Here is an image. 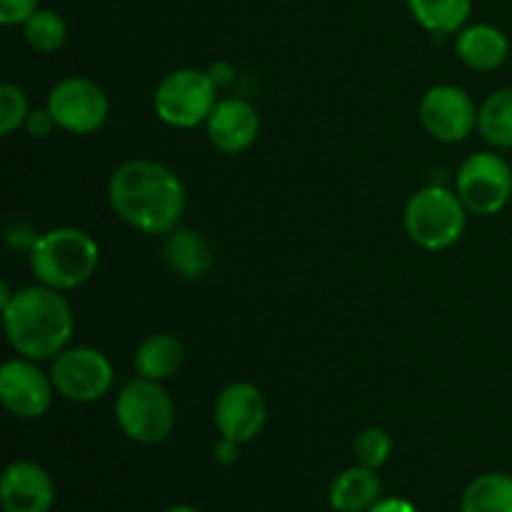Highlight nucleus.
Returning a JSON list of instances; mask_svg holds the SVG:
<instances>
[{
  "instance_id": "25",
  "label": "nucleus",
  "mask_w": 512,
  "mask_h": 512,
  "mask_svg": "<svg viewBox=\"0 0 512 512\" xmlns=\"http://www.w3.org/2000/svg\"><path fill=\"white\" fill-rule=\"evenodd\" d=\"M38 8V0H0V23L23 25Z\"/></svg>"
},
{
  "instance_id": "12",
  "label": "nucleus",
  "mask_w": 512,
  "mask_h": 512,
  "mask_svg": "<svg viewBox=\"0 0 512 512\" xmlns=\"http://www.w3.org/2000/svg\"><path fill=\"white\" fill-rule=\"evenodd\" d=\"M268 420V403L258 385L230 383L215 400V428L220 438L245 445L260 435Z\"/></svg>"
},
{
  "instance_id": "15",
  "label": "nucleus",
  "mask_w": 512,
  "mask_h": 512,
  "mask_svg": "<svg viewBox=\"0 0 512 512\" xmlns=\"http://www.w3.org/2000/svg\"><path fill=\"white\" fill-rule=\"evenodd\" d=\"M163 260L178 278L200 280L213 268V248L195 230L175 228L163 240Z\"/></svg>"
},
{
  "instance_id": "28",
  "label": "nucleus",
  "mask_w": 512,
  "mask_h": 512,
  "mask_svg": "<svg viewBox=\"0 0 512 512\" xmlns=\"http://www.w3.org/2000/svg\"><path fill=\"white\" fill-rule=\"evenodd\" d=\"M240 458V443L228 438H220V443L215 445V463L218 465H233Z\"/></svg>"
},
{
  "instance_id": "10",
  "label": "nucleus",
  "mask_w": 512,
  "mask_h": 512,
  "mask_svg": "<svg viewBox=\"0 0 512 512\" xmlns=\"http://www.w3.org/2000/svg\"><path fill=\"white\" fill-rule=\"evenodd\" d=\"M478 110L458 85H435L420 100V123L440 143H460L478 128Z\"/></svg>"
},
{
  "instance_id": "7",
  "label": "nucleus",
  "mask_w": 512,
  "mask_h": 512,
  "mask_svg": "<svg viewBox=\"0 0 512 512\" xmlns=\"http://www.w3.org/2000/svg\"><path fill=\"white\" fill-rule=\"evenodd\" d=\"M455 193L473 215H498L512 198V168L498 153H475L460 165Z\"/></svg>"
},
{
  "instance_id": "4",
  "label": "nucleus",
  "mask_w": 512,
  "mask_h": 512,
  "mask_svg": "<svg viewBox=\"0 0 512 512\" xmlns=\"http://www.w3.org/2000/svg\"><path fill=\"white\" fill-rule=\"evenodd\" d=\"M468 210L458 193H450L448 188L430 185L418 190L408 200L405 208V230L410 240L423 250H448L458 243L465 233L468 223Z\"/></svg>"
},
{
  "instance_id": "23",
  "label": "nucleus",
  "mask_w": 512,
  "mask_h": 512,
  "mask_svg": "<svg viewBox=\"0 0 512 512\" xmlns=\"http://www.w3.org/2000/svg\"><path fill=\"white\" fill-rule=\"evenodd\" d=\"M353 453L358 465L378 470L390 460V453H393V438H390L388 430L383 428H365L363 433L355 438Z\"/></svg>"
},
{
  "instance_id": "22",
  "label": "nucleus",
  "mask_w": 512,
  "mask_h": 512,
  "mask_svg": "<svg viewBox=\"0 0 512 512\" xmlns=\"http://www.w3.org/2000/svg\"><path fill=\"white\" fill-rule=\"evenodd\" d=\"M25 43L38 53H55L65 45L68 38V25H65L63 15L55 13L50 8H38L28 20L23 23Z\"/></svg>"
},
{
  "instance_id": "21",
  "label": "nucleus",
  "mask_w": 512,
  "mask_h": 512,
  "mask_svg": "<svg viewBox=\"0 0 512 512\" xmlns=\"http://www.w3.org/2000/svg\"><path fill=\"white\" fill-rule=\"evenodd\" d=\"M478 130L485 143L500 150L512 148V88L490 93L478 110Z\"/></svg>"
},
{
  "instance_id": "20",
  "label": "nucleus",
  "mask_w": 512,
  "mask_h": 512,
  "mask_svg": "<svg viewBox=\"0 0 512 512\" xmlns=\"http://www.w3.org/2000/svg\"><path fill=\"white\" fill-rule=\"evenodd\" d=\"M460 512H512V475L485 473L465 488Z\"/></svg>"
},
{
  "instance_id": "3",
  "label": "nucleus",
  "mask_w": 512,
  "mask_h": 512,
  "mask_svg": "<svg viewBox=\"0 0 512 512\" xmlns=\"http://www.w3.org/2000/svg\"><path fill=\"white\" fill-rule=\"evenodd\" d=\"M100 263V248L85 230L55 228L30 245V270L40 285L73 290L88 283Z\"/></svg>"
},
{
  "instance_id": "5",
  "label": "nucleus",
  "mask_w": 512,
  "mask_h": 512,
  "mask_svg": "<svg viewBox=\"0 0 512 512\" xmlns=\"http://www.w3.org/2000/svg\"><path fill=\"white\" fill-rule=\"evenodd\" d=\"M115 420L133 443L158 445L173 433L175 403L155 380H130L115 400Z\"/></svg>"
},
{
  "instance_id": "11",
  "label": "nucleus",
  "mask_w": 512,
  "mask_h": 512,
  "mask_svg": "<svg viewBox=\"0 0 512 512\" xmlns=\"http://www.w3.org/2000/svg\"><path fill=\"white\" fill-rule=\"evenodd\" d=\"M53 393H58L53 378L45 375L35 360H8L0 368V400L15 418H43L53 405Z\"/></svg>"
},
{
  "instance_id": "16",
  "label": "nucleus",
  "mask_w": 512,
  "mask_h": 512,
  "mask_svg": "<svg viewBox=\"0 0 512 512\" xmlns=\"http://www.w3.org/2000/svg\"><path fill=\"white\" fill-rule=\"evenodd\" d=\"M460 60L473 70H495L508 60L510 40L500 28L488 23L468 25L455 40Z\"/></svg>"
},
{
  "instance_id": "24",
  "label": "nucleus",
  "mask_w": 512,
  "mask_h": 512,
  "mask_svg": "<svg viewBox=\"0 0 512 512\" xmlns=\"http://www.w3.org/2000/svg\"><path fill=\"white\" fill-rule=\"evenodd\" d=\"M28 115L30 108L23 90L13 83L0 85V135H13L15 130L23 128Z\"/></svg>"
},
{
  "instance_id": "14",
  "label": "nucleus",
  "mask_w": 512,
  "mask_h": 512,
  "mask_svg": "<svg viewBox=\"0 0 512 512\" xmlns=\"http://www.w3.org/2000/svg\"><path fill=\"white\" fill-rule=\"evenodd\" d=\"M210 143L228 155L245 153L260 135V115L248 100L225 98L218 100L215 110L210 113L208 123Z\"/></svg>"
},
{
  "instance_id": "2",
  "label": "nucleus",
  "mask_w": 512,
  "mask_h": 512,
  "mask_svg": "<svg viewBox=\"0 0 512 512\" xmlns=\"http://www.w3.org/2000/svg\"><path fill=\"white\" fill-rule=\"evenodd\" d=\"M8 343L20 358L53 360L73 338V310L60 290L48 285L18 290L3 308Z\"/></svg>"
},
{
  "instance_id": "26",
  "label": "nucleus",
  "mask_w": 512,
  "mask_h": 512,
  "mask_svg": "<svg viewBox=\"0 0 512 512\" xmlns=\"http://www.w3.org/2000/svg\"><path fill=\"white\" fill-rule=\"evenodd\" d=\"M23 128L28 130V135H33V138H48V135L58 128V123H55V118L50 115V110L43 108V110H30Z\"/></svg>"
},
{
  "instance_id": "29",
  "label": "nucleus",
  "mask_w": 512,
  "mask_h": 512,
  "mask_svg": "<svg viewBox=\"0 0 512 512\" xmlns=\"http://www.w3.org/2000/svg\"><path fill=\"white\" fill-rule=\"evenodd\" d=\"M368 512H418V508L405 498H380Z\"/></svg>"
},
{
  "instance_id": "30",
  "label": "nucleus",
  "mask_w": 512,
  "mask_h": 512,
  "mask_svg": "<svg viewBox=\"0 0 512 512\" xmlns=\"http://www.w3.org/2000/svg\"><path fill=\"white\" fill-rule=\"evenodd\" d=\"M165 512H203V510L193 508V505H173V508H168Z\"/></svg>"
},
{
  "instance_id": "18",
  "label": "nucleus",
  "mask_w": 512,
  "mask_h": 512,
  "mask_svg": "<svg viewBox=\"0 0 512 512\" xmlns=\"http://www.w3.org/2000/svg\"><path fill=\"white\" fill-rule=\"evenodd\" d=\"M183 363L185 345L170 333H155L150 338H145L138 345V350H135L133 360L138 378L155 380V383H163V380L173 378L183 368Z\"/></svg>"
},
{
  "instance_id": "13",
  "label": "nucleus",
  "mask_w": 512,
  "mask_h": 512,
  "mask_svg": "<svg viewBox=\"0 0 512 512\" xmlns=\"http://www.w3.org/2000/svg\"><path fill=\"white\" fill-rule=\"evenodd\" d=\"M0 503L5 512H50L55 503L53 478L33 460H15L0 478Z\"/></svg>"
},
{
  "instance_id": "17",
  "label": "nucleus",
  "mask_w": 512,
  "mask_h": 512,
  "mask_svg": "<svg viewBox=\"0 0 512 512\" xmlns=\"http://www.w3.org/2000/svg\"><path fill=\"white\" fill-rule=\"evenodd\" d=\"M383 480L378 470L355 465L343 470L330 485V505L338 512H368L380 500Z\"/></svg>"
},
{
  "instance_id": "6",
  "label": "nucleus",
  "mask_w": 512,
  "mask_h": 512,
  "mask_svg": "<svg viewBox=\"0 0 512 512\" xmlns=\"http://www.w3.org/2000/svg\"><path fill=\"white\" fill-rule=\"evenodd\" d=\"M218 105V88L205 70L180 68L165 75L155 88V115L170 128H198L208 123Z\"/></svg>"
},
{
  "instance_id": "9",
  "label": "nucleus",
  "mask_w": 512,
  "mask_h": 512,
  "mask_svg": "<svg viewBox=\"0 0 512 512\" xmlns=\"http://www.w3.org/2000/svg\"><path fill=\"white\" fill-rule=\"evenodd\" d=\"M50 115L55 118L60 130L73 135H90L105 125L110 115V103L105 90L95 80L65 78L50 90L48 105Z\"/></svg>"
},
{
  "instance_id": "27",
  "label": "nucleus",
  "mask_w": 512,
  "mask_h": 512,
  "mask_svg": "<svg viewBox=\"0 0 512 512\" xmlns=\"http://www.w3.org/2000/svg\"><path fill=\"white\" fill-rule=\"evenodd\" d=\"M205 73L210 75V80H213L215 88H218V90L228 88V85L235 80V68L228 63V60H218V63L210 65V68L205 70Z\"/></svg>"
},
{
  "instance_id": "1",
  "label": "nucleus",
  "mask_w": 512,
  "mask_h": 512,
  "mask_svg": "<svg viewBox=\"0 0 512 512\" xmlns=\"http://www.w3.org/2000/svg\"><path fill=\"white\" fill-rule=\"evenodd\" d=\"M108 200L113 213L130 228L168 235L185 213V188L178 175L158 160H128L110 175Z\"/></svg>"
},
{
  "instance_id": "8",
  "label": "nucleus",
  "mask_w": 512,
  "mask_h": 512,
  "mask_svg": "<svg viewBox=\"0 0 512 512\" xmlns=\"http://www.w3.org/2000/svg\"><path fill=\"white\" fill-rule=\"evenodd\" d=\"M55 390L70 403H95L113 388V365L95 348H65L50 368Z\"/></svg>"
},
{
  "instance_id": "19",
  "label": "nucleus",
  "mask_w": 512,
  "mask_h": 512,
  "mask_svg": "<svg viewBox=\"0 0 512 512\" xmlns=\"http://www.w3.org/2000/svg\"><path fill=\"white\" fill-rule=\"evenodd\" d=\"M410 15L428 33H460L473 13V0H408Z\"/></svg>"
}]
</instances>
